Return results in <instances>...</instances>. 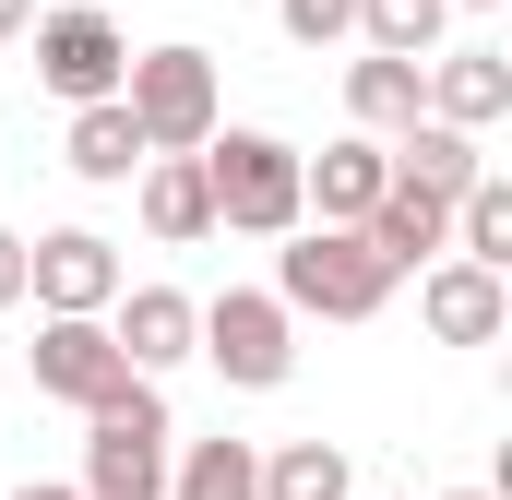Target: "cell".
I'll return each instance as SVG.
<instances>
[{
  "mask_svg": "<svg viewBox=\"0 0 512 500\" xmlns=\"http://www.w3.org/2000/svg\"><path fill=\"white\" fill-rule=\"evenodd\" d=\"M120 108L143 120V155H203V131L227 120V84H215V48L167 36V48H131Z\"/></svg>",
  "mask_w": 512,
  "mask_h": 500,
  "instance_id": "277c9868",
  "label": "cell"
},
{
  "mask_svg": "<svg viewBox=\"0 0 512 500\" xmlns=\"http://www.w3.org/2000/svg\"><path fill=\"white\" fill-rule=\"evenodd\" d=\"M441 24H453V0H358V36L393 48V60H429V48H441Z\"/></svg>",
  "mask_w": 512,
  "mask_h": 500,
  "instance_id": "44dd1931",
  "label": "cell"
},
{
  "mask_svg": "<svg viewBox=\"0 0 512 500\" xmlns=\"http://www.w3.org/2000/svg\"><path fill=\"white\" fill-rule=\"evenodd\" d=\"M262 500H358L346 441H274L262 453Z\"/></svg>",
  "mask_w": 512,
  "mask_h": 500,
  "instance_id": "e0dca14e",
  "label": "cell"
},
{
  "mask_svg": "<svg viewBox=\"0 0 512 500\" xmlns=\"http://www.w3.org/2000/svg\"><path fill=\"white\" fill-rule=\"evenodd\" d=\"M417 108L453 120V131L512 120V60H501V48H429V60H417Z\"/></svg>",
  "mask_w": 512,
  "mask_h": 500,
  "instance_id": "30bf717a",
  "label": "cell"
},
{
  "mask_svg": "<svg viewBox=\"0 0 512 500\" xmlns=\"http://www.w3.org/2000/svg\"><path fill=\"white\" fill-rule=\"evenodd\" d=\"M441 500H501V489H441Z\"/></svg>",
  "mask_w": 512,
  "mask_h": 500,
  "instance_id": "484cf974",
  "label": "cell"
},
{
  "mask_svg": "<svg viewBox=\"0 0 512 500\" xmlns=\"http://www.w3.org/2000/svg\"><path fill=\"white\" fill-rule=\"evenodd\" d=\"M203 191H215V239H286V227H310V203H298V143H286V131L215 120L203 131Z\"/></svg>",
  "mask_w": 512,
  "mask_h": 500,
  "instance_id": "6da1fadb",
  "label": "cell"
},
{
  "mask_svg": "<svg viewBox=\"0 0 512 500\" xmlns=\"http://www.w3.org/2000/svg\"><path fill=\"white\" fill-rule=\"evenodd\" d=\"M191 358H215L227 393H274V381L298 370V310L274 286H227V298L191 310Z\"/></svg>",
  "mask_w": 512,
  "mask_h": 500,
  "instance_id": "5b68a950",
  "label": "cell"
},
{
  "mask_svg": "<svg viewBox=\"0 0 512 500\" xmlns=\"http://www.w3.org/2000/svg\"><path fill=\"white\" fill-rule=\"evenodd\" d=\"M167 500H262V453L251 441H191L167 465Z\"/></svg>",
  "mask_w": 512,
  "mask_h": 500,
  "instance_id": "ffe728a7",
  "label": "cell"
},
{
  "mask_svg": "<svg viewBox=\"0 0 512 500\" xmlns=\"http://www.w3.org/2000/svg\"><path fill=\"white\" fill-rule=\"evenodd\" d=\"M60 167H72V179H96V191H131V167H143V120H131L120 96L72 108V131H60Z\"/></svg>",
  "mask_w": 512,
  "mask_h": 500,
  "instance_id": "9a60e30c",
  "label": "cell"
},
{
  "mask_svg": "<svg viewBox=\"0 0 512 500\" xmlns=\"http://www.w3.org/2000/svg\"><path fill=\"white\" fill-rule=\"evenodd\" d=\"M393 155L382 131H346V143H322V155H298V203H310V227H358L370 203H382Z\"/></svg>",
  "mask_w": 512,
  "mask_h": 500,
  "instance_id": "8fae6325",
  "label": "cell"
},
{
  "mask_svg": "<svg viewBox=\"0 0 512 500\" xmlns=\"http://www.w3.org/2000/svg\"><path fill=\"white\" fill-rule=\"evenodd\" d=\"M382 155H393V179H417V191H441V203H453V191H465V179H477V167H489V155H477V131H453V120H429V108H417V120L393 131Z\"/></svg>",
  "mask_w": 512,
  "mask_h": 500,
  "instance_id": "2e32d148",
  "label": "cell"
},
{
  "mask_svg": "<svg viewBox=\"0 0 512 500\" xmlns=\"http://www.w3.org/2000/svg\"><path fill=\"white\" fill-rule=\"evenodd\" d=\"M12 500H84V489H60V477H24V489H12Z\"/></svg>",
  "mask_w": 512,
  "mask_h": 500,
  "instance_id": "cb8c5ba5",
  "label": "cell"
},
{
  "mask_svg": "<svg viewBox=\"0 0 512 500\" xmlns=\"http://www.w3.org/2000/svg\"><path fill=\"white\" fill-rule=\"evenodd\" d=\"M358 227H370V250H382L393 274H417V262H441V250H453V203H441V191H417V179H382V203H370Z\"/></svg>",
  "mask_w": 512,
  "mask_h": 500,
  "instance_id": "5bb4252c",
  "label": "cell"
},
{
  "mask_svg": "<svg viewBox=\"0 0 512 500\" xmlns=\"http://www.w3.org/2000/svg\"><path fill=\"white\" fill-rule=\"evenodd\" d=\"M453 250L489 262V274H512V179L501 167H477V179L453 191Z\"/></svg>",
  "mask_w": 512,
  "mask_h": 500,
  "instance_id": "d6986e66",
  "label": "cell"
},
{
  "mask_svg": "<svg viewBox=\"0 0 512 500\" xmlns=\"http://www.w3.org/2000/svg\"><path fill=\"white\" fill-rule=\"evenodd\" d=\"M417 322H429L441 346H501V322H512V274L465 262V250L417 262Z\"/></svg>",
  "mask_w": 512,
  "mask_h": 500,
  "instance_id": "9c48e42d",
  "label": "cell"
},
{
  "mask_svg": "<svg viewBox=\"0 0 512 500\" xmlns=\"http://www.w3.org/2000/svg\"><path fill=\"white\" fill-rule=\"evenodd\" d=\"M24 36H36V84H48L60 108H96V96H120L131 36L108 24V12H96V0H72V12H36Z\"/></svg>",
  "mask_w": 512,
  "mask_h": 500,
  "instance_id": "52a82bcc",
  "label": "cell"
},
{
  "mask_svg": "<svg viewBox=\"0 0 512 500\" xmlns=\"http://www.w3.org/2000/svg\"><path fill=\"white\" fill-rule=\"evenodd\" d=\"M465 12H501V0H465Z\"/></svg>",
  "mask_w": 512,
  "mask_h": 500,
  "instance_id": "4316f807",
  "label": "cell"
},
{
  "mask_svg": "<svg viewBox=\"0 0 512 500\" xmlns=\"http://www.w3.org/2000/svg\"><path fill=\"white\" fill-rule=\"evenodd\" d=\"M191 310H203V298H179V286H120V298H108V334H120V358L143 381H167L191 358Z\"/></svg>",
  "mask_w": 512,
  "mask_h": 500,
  "instance_id": "7c38bea8",
  "label": "cell"
},
{
  "mask_svg": "<svg viewBox=\"0 0 512 500\" xmlns=\"http://www.w3.org/2000/svg\"><path fill=\"white\" fill-rule=\"evenodd\" d=\"M393 286L405 274L370 250V227H286V250H274V298L298 322H370Z\"/></svg>",
  "mask_w": 512,
  "mask_h": 500,
  "instance_id": "7a4b0ae2",
  "label": "cell"
},
{
  "mask_svg": "<svg viewBox=\"0 0 512 500\" xmlns=\"http://www.w3.org/2000/svg\"><path fill=\"white\" fill-rule=\"evenodd\" d=\"M131 286L120 239H96V227H48V239H24V298L36 310H108Z\"/></svg>",
  "mask_w": 512,
  "mask_h": 500,
  "instance_id": "ba28073f",
  "label": "cell"
},
{
  "mask_svg": "<svg viewBox=\"0 0 512 500\" xmlns=\"http://www.w3.org/2000/svg\"><path fill=\"white\" fill-rule=\"evenodd\" d=\"M131 203H143V239H167V250L215 239V191H203V155H143V167H131Z\"/></svg>",
  "mask_w": 512,
  "mask_h": 500,
  "instance_id": "4fadbf2b",
  "label": "cell"
},
{
  "mask_svg": "<svg viewBox=\"0 0 512 500\" xmlns=\"http://www.w3.org/2000/svg\"><path fill=\"white\" fill-rule=\"evenodd\" d=\"M0 310H24V227H0Z\"/></svg>",
  "mask_w": 512,
  "mask_h": 500,
  "instance_id": "603a6c76",
  "label": "cell"
},
{
  "mask_svg": "<svg viewBox=\"0 0 512 500\" xmlns=\"http://www.w3.org/2000/svg\"><path fill=\"white\" fill-rule=\"evenodd\" d=\"M24 381L48 393V405H108L131 381V358H120V334H108V310H36V346H24Z\"/></svg>",
  "mask_w": 512,
  "mask_h": 500,
  "instance_id": "8992f818",
  "label": "cell"
},
{
  "mask_svg": "<svg viewBox=\"0 0 512 500\" xmlns=\"http://www.w3.org/2000/svg\"><path fill=\"white\" fill-rule=\"evenodd\" d=\"M346 120L358 131H405L417 120V60H393V48H370V60H346Z\"/></svg>",
  "mask_w": 512,
  "mask_h": 500,
  "instance_id": "ac0fdd59",
  "label": "cell"
},
{
  "mask_svg": "<svg viewBox=\"0 0 512 500\" xmlns=\"http://www.w3.org/2000/svg\"><path fill=\"white\" fill-rule=\"evenodd\" d=\"M24 24H36V0H0V36H24Z\"/></svg>",
  "mask_w": 512,
  "mask_h": 500,
  "instance_id": "d4e9b609",
  "label": "cell"
},
{
  "mask_svg": "<svg viewBox=\"0 0 512 500\" xmlns=\"http://www.w3.org/2000/svg\"><path fill=\"white\" fill-rule=\"evenodd\" d=\"M167 441H179L167 429V393L131 370L108 405H84V477L72 489L84 500H167Z\"/></svg>",
  "mask_w": 512,
  "mask_h": 500,
  "instance_id": "3957f363",
  "label": "cell"
},
{
  "mask_svg": "<svg viewBox=\"0 0 512 500\" xmlns=\"http://www.w3.org/2000/svg\"><path fill=\"white\" fill-rule=\"evenodd\" d=\"M274 24H286L298 48H346V36H358V0H274Z\"/></svg>",
  "mask_w": 512,
  "mask_h": 500,
  "instance_id": "7402d4cb",
  "label": "cell"
}]
</instances>
